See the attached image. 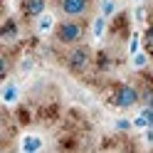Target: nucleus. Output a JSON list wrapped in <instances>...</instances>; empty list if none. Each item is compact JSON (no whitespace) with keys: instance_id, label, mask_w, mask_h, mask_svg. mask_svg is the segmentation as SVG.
<instances>
[{"instance_id":"nucleus-7","label":"nucleus","mask_w":153,"mask_h":153,"mask_svg":"<svg viewBox=\"0 0 153 153\" xmlns=\"http://www.w3.org/2000/svg\"><path fill=\"white\" fill-rule=\"evenodd\" d=\"M54 27H57V17L52 15V13H42L40 17L35 20V32L40 35V37H45V35H52L54 32Z\"/></svg>"},{"instance_id":"nucleus-13","label":"nucleus","mask_w":153,"mask_h":153,"mask_svg":"<svg viewBox=\"0 0 153 153\" xmlns=\"http://www.w3.org/2000/svg\"><path fill=\"white\" fill-rule=\"evenodd\" d=\"M143 50L153 57V25H148L146 32H143Z\"/></svg>"},{"instance_id":"nucleus-8","label":"nucleus","mask_w":153,"mask_h":153,"mask_svg":"<svg viewBox=\"0 0 153 153\" xmlns=\"http://www.w3.org/2000/svg\"><path fill=\"white\" fill-rule=\"evenodd\" d=\"M42 148H45L42 136H37V133H22V138H20V151L22 153H37Z\"/></svg>"},{"instance_id":"nucleus-6","label":"nucleus","mask_w":153,"mask_h":153,"mask_svg":"<svg viewBox=\"0 0 153 153\" xmlns=\"http://www.w3.org/2000/svg\"><path fill=\"white\" fill-rule=\"evenodd\" d=\"M47 10V0H20V13L25 20H37Z\"/></svg>"},{"instance_id":"nucleus-16","label":"nucleus","mask_w":153,"mask_h":153,"mask_svg":"<svg viewBox=\"0 0 153 153\" xmlns=\"http://www.w3.org/2000/svg\"><path fill=\"white\" fill-rule=\"evenodd\" d=\"M114 10H116V3H114V0H101V15L111 17Z\"/></svg>"},{"instance_id":"nucleus-4","label":"nucleus","mask_w":153,"mask_h":153,"mask_svg":"<svg viewBox=\"0 0 153 153\" xmlns=\"http://www.w3.org/2000/svg\"><path fill=\"white\" fill-rule=\"evenodd\" d=\"M59 13L64 17H87L94 10V0H57Z\"/></svg>"},{"instance_id":"nucleus-9","label":"nucleus","mask_w":153,"mask_h":153,"mask_svg":"<svg viewBox=\"0 0 153 153\" xmlns=\"http://www.w3.org/2000/svg\"><path fill=\"white\" fill-rule=\"evenodd\" d=\"M153 126V106H146L143 104V109L133 116V128H138V131H146Z\"/></svg>"},{"instance_id":"nucleus-15","label":"nucleus","mask_w":153,"mask_h":153,"mask_svg":"<svg viewBox=\"0 0 153 153\" xmlns=\"http://www.w3.org/2000/svg\"><path fill=\"white\" fill-rule=\"evenodd\" d=\"M141 50V35L138 32H133L131 35V40H128V54H136Z\"/></svg>"},{"instance_id":"nucleus-18","label":"nucleus","mask_w":153,"mask_h":153,"mask_svg":"<svg viewBox=\"0 0 153 153\" xmlns=\"http://www.w3.org/2000/svg\"><path fill=\"white\" fill-rule=\"evenodd\" d=\"M133 17H136V22H143V17H146V10H143V5H136V10H133Z\"/></svg>"},{"instance_id":"nucleus-17","label":"nucleus","mask_w":153,"mask_h":153,"mask_svg":"<svg viewBox=\"0 0 153 153\" xmlns=\"http://www.w3.org/2000/svg\"><path fill=\"white\" fill-rule=\"evenodd\" d=\"M7 69H10V64H7V57L3 54V57H0V74H3V79L7 76Z\"/></svg>"},{"instance_id":"nucleus-11","label":"nucleus","mask_w":153,"mask_h":153,"mask_svg":"<svg viewBox=\"0 0 153 153\" xmlns=\"http://www.w3.org/2000/svg\"><path fill=\"white\" fill-rule=\"evenodd\" d=\"M106 20H109V17L101 15V13L94 17V22H91V37H94V40H101V37H104V32H106Z\"/></svg>"},{"instance_id":"nucleus-14","label":"nucleus","mask_w":153,"mask_h":153,"mask_svg":"<svg viewBox=\"0 0 153 153\" xmlns=\"http://www.w3.org/2000/svg\"><path fill=\"white\" fill-rule=\"evenodd\" d=\"M114 128L126 133V131H131V128H133V119H116V121H114Z\"/></svg>"},{"instance_id":"nucleus-20","label":"nucleus","mask_w":153,"mask_h":153,"mask_svg":"<svg viewBox=\"0 0 153 153\" xmlns=\"http://www.w3.org/2000/svg\"><path fill=\"white\" fill-rule=\"evenodd\" d=\"M133 3H136V5H141V3H143V0H133Z\"/></svg>"},{"instance_id":"nucleus-12","label":"nucleus","mask_w":153,"mask_h":153,"mask_svg":"<svg viewBox=\"0 0 153 153\" xmlns=\"http://www.w3.org/2000/svg\"><path fill=\"white\" fill-rule=\"evenodd\" d=\"M148 52L146 50H138L136 54H131V64H133V69H146L148 67Z\"/></svg>"},{"instance_id":"nucleus-1","label":"nucleus","mask_w":153,"mask_h":153,"mask_svg":"<svg viewBox=\"0 0 153 153\" xmlns=\"http://www.w3.org/2000/svg\"><path fill=\"white\" fill-rule=\"evenodd\" d=\"M54 40L64 45V47H74V45H79L84 40V35H87V27H84V22L79 20V17H64V20L57 22L54 27Z\"/></svg>"},{"instance_id":"nucleus-10","label":"nucleus","mask_w":153,"mask_h":153,"mask_svg":"<svg viewBox=\"0 0 153 153\" xmlns=\"http://www.w3.org/2000/svg\"><path fill=\"white\" fill-rule=\"evenodd\" d=\"M17 35H20V25H17V20H15V17H5L3 27H0V37H3V42L17 40Z\"/></svg>"},{"instance_id":"nucleus-5","label":"nucleus","mask_w":153,"mask_h":153,"mask_svg":"<svg viewBox=\"0 0 153 153\" xmlns=\"http://www.w3.org/2000/svg\"><path fill=\"white\" fill-rule=\"evenodd\" d=\"M0 101H3V106H15L20 101V84L13 79H5L0 87Z\"/></svg>"},{"instance_id":"nucleus-3","label":"nucleus","mask_w":153,"mask_h":153,"mask_svg":"<svg viewBox=\"0 0 153 153\" xmlns=\"http://www.w3.org/2000/svg\"><path fill=\"white\" fill-rule=\"evenodd\" d=\"M111 104L116 109H133L136 104H141V91L131 84H119L114 89V97H111Z\"/></svg>"},{"instance_id":"nucleus-2","label":"nucleus","mask_w":153,"mask_h":153,"mask_svg":"<svg viewBox=\"0 0 153 153\" xmlns=\"http://www.w3.org/2000/svg\"><path fill=\"white\" fill-rule=\"evenodd\" d=\"M91 64V50L87 45H74L69 52H67V69L72 74H84Z\"/></svg>"},{"instance_id":"nucleus-19","label":"nucleus","mask_w":153,"mask_h":153,"mask_svg":"<svg viewBox=\"0 0 153 153\" xmlns=\"http://www.w3.org/2000/svg\"><path fill=\"white\" fill-rule=\"evenodd\" d=\"M143 136H146V143H148V146H153V126L143 131Z\"/></svg>"}]
</instances>
